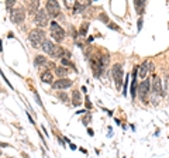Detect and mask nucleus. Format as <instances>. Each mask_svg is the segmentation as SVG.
<instances>
[{"label": "nucleus", "instance_id": "f257e3e1", "mask_svg": "<svg viewBox=\"0 0 169 158\" xmlns=\"http://www.w3.org/2000/svg\"><path fill=\"white\" fill-rule=\"evenodd\" d=\"M28 41L31 42V45L34 48H40L42 42L45 41V31L41 28H34L30 31L28 34Z\"/></svg>", "mask_w": 169, "mask_h": 158}, {"label": "nucleus", "instance_id": "f03ea898", "mask_svg": "<svg viewBox=\"0 0 169 158\" xmlns=\"http://www.w3.org/2000/svg\"><path fill=\"white\" fill-rule=\"evenodd\" d=\"M34 21H35V24H37V28H41V30L50 24V16L47 13V10L45 9L38 10V13L34 16Z\"/></svg>", "mask_w": 169, "mask_h": 158}, {"label": "nucleus", "instance_id": "7ed1b4c3", "mask_svg": "<svg viewBox=\"0 0 169 158\" xmlns=\"http://www.w3.org/2000/svg\"><path fill=\"white\" fill-rule=\"evenodd\" d=\"M50 33H51V37H52L55 41H62V40L65 38V30L62 28L56 21H51Z\"/></svg>", "mask_w": 169, "mask_h": 158}, {"label": "nucleus", "instance_id": "20e7f679", "mask_svg": "<svg viewBox=\"0 0 169 158\" xmlns=\"http://www.w3.org/2000/svg\"><path fill=\"white\" fill-rule=\"evenodd\" d=\"M45 10H47V13H48L50 17L55 19V17H58L61 13V6L56 0H48V1L45 3Z\"/></svg>", "mask_w": 169, "mask_h": 158}, {"label": "nucleus", "instance_id": "39448f33", "mask_svg": "<svg viewBox=\"0 0 169 158\" xmlns=\"http://www.w3.org/2000/svg\"><path fill=\"white\" fill-rule=\"evenodd\" d=\"M111 75H113V79H114L117 89H120L121 88V83H123V68H121V65H119V64L113 65Z\"/></svg>", "mask_w": 169, "mask_h": 158}, {"label": "nucleus", "instance_id": "423d86ee", "mask_svg": "<svg viewBox=\"0 0 169 158\" xmlns=\"http://www.w3.org/2000/svg\"><path fill=\"white\" fill-rule=\"evenodd\" d=\"M10 20L14 24H21L25 20V11L24 9H13L10 11Z\"/></svg>", "mask_w": 169, "mask_h": 158}, {"label": "nucleus", "instance_id": "0eeeda50", "mask_svg": "<svg viewBox=\"0 0 169 158\" xmlns=\"http://www.w3.org/2000/svg\"><path fill=\"white\" fill-rule=\"evenodd\" d=\"M149 88H151V82L149 80H142L138 86V95L144 102H147V98L149 95Z\"/></svg>", "mask_w": 169, "mask_h": 158}, {"label": "nucleus", "instance_id": "6e6552de", "mask_svg": "<svg viewBox=\"0 0 169 158\" xmlns=\"http://www.w3.org/2000/svg\"><path fill=\"white\" fill-rule=\"evenodd\" d=\"M73 85V82L68 78H62V79H56L54 80V83H52V88L54 89H68L70 88Z\"/></svg>", "mask_w": 169, "mask_h": 158}, {"label": "nucleus", "instance_id": "1a4fd4ad", "mask_svg": "<svg viewBox=\"0 0 169 158\" xmlns=\"http://www.w3.org/2000/svg\"><path fill=\"white\" fill-rule=\"evenodd\" d=\"M152 92L158 96H162L164 95V89H162V80L158 76H154V80H152Z\"/></svg>", "mask_w": 169, "mask_h": 158}, {"label": "nucleus", "instance_id": "9d476101", "mask_svg": "<svg viewBox=\"0 0 169 158\" xmlns=\"http://www.w3.org/2000/svg\"><path fill=\"white\" fill-rule=\"evenodd\" d=\"M139 71H138V75L141 79H145V76H147V74L149 72V69H154V65L151 64L149 61H145V62H142V65L139 66Z\"/></svg>", "mask_w": 169, "mask_h": 158}, {"label": "nucleus", "instance_id": "9b49d317", "mask_svg": "<svg viewBox=\"0 0 169 158\" xmlns=\"http://www.w3.org/2000/svg\"><path fill=\"white\" fill-rule=\"evenodd\" d=\"M25 4H27V9H28V13H31V14H37L38 13V10L41 9L40 7V1H25Z\"/></svg>", "mask_w": 169, "mask_h": 158}, {"label": "nucleus", "instance_id": "f8f14e48", "mask_svg": "<svg viewBox=\"0 0 169 158\" xmlns=\"http://www.w3.org/2000/svg\"><path fill=\"white\" fill-rule=\"evenodd\" d=\"M41 48H42V51H44L45 54L51 55L52 54V51H54V48H55V44L51 41V40H45L44 42H42V45H41Z\"/></svg>", "mask_w": 169, "mask_h": 158}, {"label": "nucleus", "instance_id": "ddd939ff", "mask_svg": "<svg viewBox=\"0 0 169 158\" xmlns=\"http://www.w3.org/2000/svg\"><path fill=\"white\" fill-rule=\"evenodd\" d=\"M41 80L44 82V83H54V75L51 71H44L42 74H41Z\"/></svg>", "mask_w": 169, "mask_h": 158}, {"label": "nucleus", "instance_id": "4468645a", "mask_svg": "<svg viewBox=\"0 0 169 158\" xmlns=\"http://www.w3.org/2000/svg\"><path fill=\"white\" fill-rule=\"evenodd\" d=\"M64 55H65V49L61 47V45H58V44H55V48H54V51H52V54H51V57L52 58H64Z\"/></svg>", "mask_w": 169, "mask_h": 158}, {"label": "nucleus", "instance_id": "2eb2a0df", "mask_svg": "<svg viewBox=\"0 0 169 158\" xmlns=\"http://www.w3.org/2000/svg\"><path fill=\"white\" fill-rule=\"evenodd\" d=\"M55 74L58 75V79L66 78V75H68V69L61 65V66H56V68H55Z\"/></svg>", "mask_w": 169, "mask_h": 158}, {"label": "nucleus", "instance_id": "dca6fc26", "mask_svg": "<svg viewBox=\"0 0 169 158\" xmlns=\"http://www.w3.org/2000/svg\"><path fill=\"white\" fill-rule=\"evenodd\" d=\"M72 104H73V106H80V104H82V99H80L79 90H73V93H72Z\"/></svg>", "mask_w": 169, "mask_h": 158}, {"label": "nucleus", "instance_id": "f3484780", "mask_svg": "<svg viewBox=\"0 0 169 158\" xmlns=\"http://www.w3.org/2000/svg\"><path fill=\"white\" fill-rule=\"evenodd\" d=\"M47 58H45L44 55H37L34 58V65L35 66H41V65H47Z\"/></svg>", "mask_w": 169, "mask_h": 158}, {"label": "nucleus", "instance_id": "a211bd4d", "mask_svg": "<svg viewBox=\"0 0 169 158\" xmlns=\"http://www.w3.org/2000/svg\"><path fill=\"white\" fill-rule=\"evenodd\" d=\"M109 61H110L109 55H103V57H100V58H99L100 66H102V68H103V71H105V69L107 68V65H109Z\"/></svg>", "mask_w": 169, "mask_h": 158}, {"label": "nucleus", "instance_id": "6ab92c4d", "mask_svg": "<svg viewBox=\"0 0 169 158\" xmlns=\"http://www.w3.org/2000/svg\"><path fill=\"white\" fill-rule=\"evenodd\" d=\"M87 30H89V23H82V25H80V30H79V35L84 37V35L87 34Z\"/></svg>", "mask_w": 169, "mask_h": 158}, {"label": "nucleus", "instance_id": "aec40b11", "mask_svg": "<svg viewBox=\"0 0 169 158\" xmlns=\"http://www.w3.org/2000/svg\"><path fill=\"white\" fill-rule=\"evenodd\" d=\"M56 96H58V99H59V100H62L64 103H69V96L65 93V92H59V93L56 95Z\"/></svg>", "mask_w": 169, "mask_h": 158}, {"label": "nucleus", "instance_id": "412c9836", "mask_svg": "<svg viewBox=\"0 0 169 158\" xmlns=\"http://www.w3.org/2000/svg\"><path fill=\"white\" fill-rule=\"evenodd\" d=\"M134 6H135V9H137L138 13H142V10H144V7H145V1H134Z\"/></svg>", "mask_w": 169, "mask_h": 158}, {"label": "nucleus", "instance_id": "4be33fe9", "mask_svg": "<svg viewBox=\"0 0 169 158\" xmlns=\"http://www.w3.org/2000/svg\"><path fill=\"white\" fill-rule=\"evenodd\" d=\"M61 65L62 66H69V68H73L75 69V65L70 62L68 58H61Z\"/></svg>", "mask_w": 169, "mask_h": 158}, {"label": "nucleus", "instance_id": "5701e85b", "mask_svg": "<svg viewBox=\"0 0 169 158\" xmlns=\"http://www.w3.org/2000/svg\"><path fill=\"white\" fill-rule=\"evenodd\" d=\"M64 4L66 9H75V6H76V1H73V0H65L64 1Z\"/></svg>", "mask_w": 169, "mask_h": 158}, {"label": "nucleus", "instance_id": "b1692460", "mask_svg": "<svg viewBox=\"0 0 169 158\" xmlns=\"http://www.w3.org/2000/svg\"><path fill=\"white\" fill-rule=\"evenodd\" d=\"M107 27H109V28H111V30H114V31H120V27L119 25H116L114 23H109V24H107Z\"/></svg>", "mask_w": 169, "mask_h": 158}, {"label": "nucleus", "instance_id": "393cba45", "mask_svg": "<svg viewBox=\"0 0 169 158\" xmlns=\"http://www.w3.org/2000/svg\"><path fill=\"white\" fill-rule=\"evenodd\" d=\"M14 4H16V0H7V1H6V7H7V9H11Z\"/></svg>", "mask_w": 169, "mask_h": 158}, {"label": "nucleus", "instance_id": "a878e982", "mask_svg": "<svg viewBox=\"0 0 169 158\" xmlns=\"http://www.w3.org/2000/svg\"><path fill=\"white\" fill-rule=\"evenodd\" d=\"M100 20H103V21H105L106 24H109V19H107V17H106L105 14H100V17H99Z\"/></svg>", "mask_w": 169, "mask_h": 158}, {"label": "nucleus", "instance_id": "bb28decb", "mask_svg": "<svg viewBox=\"0 0 169 158\" xmlns=\"http://www.w3.org/2000/svg\"><path fill=\"white\" fill-rule=\"evenodd\" d=\"M130 79V75H127L125 76V83H124V95H127V80Z\"/></svg>", "mask_w": 169, "mask_h": 158}, {"label": "nucleus", "instance_id": "cd10ccee", "mask_svg": "<svg viewBox=\"0 0 169 158\" xmlns=\"http://www.w3.org/2000/svg\"><path fill=\"white\" fill-rule=\"evenodd\" d=\"M142 28V19H138V31Z\"/></svg>", "mask_w": 169, "mask_h": 158}, {"label": "nucleus", "instance_id": "c85d7f7f", "mask_svg": "<svg viewBox=\"0 0 169 158\" xmlns=\"http://www.w3.org/2000/svg\"><path fill=\"white\" fill-rule=\"evenodd\" d=\"M87 133H89V136H93V130H92V128H87Z\"/></svg>", "mask_w": 169, "mask_h": 158}, {"label": "nucleus", "instance_id": "c756f323", "mask_svg": "<svg viewBox=\"0 0 169 158\" xmlns=\"http://www.w3.org/2000/svg\"><path fill=\"white\" fill-rule=\"evenodd\" d=\"M0 147H10L9 144H4V143H0Z\"/></svg>", "mask_w": 169, "mask_h": 158}]
</instances>
